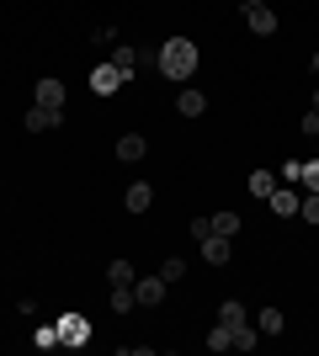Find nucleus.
<instances>
[{
    "mask_svg": "<svg viewBox=\"0 0 319 356\" xmlns=\"http://www.w3.org/2000/svg\"><path fill=\"white\" fill-rule=\"evenodd\" d=\"M160 74L176 80V86L192 80V74H197V43H192V38H165V43H160Z\"/></svg>",
    "mask_w": 319,
    "mask_h": 356,
    "instance_id": "1",
    "label": "nucleus"
},
{
    "mask_svg": "<svg viewBox=\"0 0 319 356\" xmlns=\"http://www.w3.org/2000/svg\"><path fill=\"white\" fill-rule=\"evenodd\" d=\"M218 325L234 330V351H256V346H261V341H256L261 330L250 325V314H245L240 298H224V303H218Z\"/></svg>",
    "mask_w": 319,
    "mask_h": 356,
    "instance_id": "2",
    "label": "nucleus"
},
{
    "mask_svg": "<svg viewBox=\"0 0 319 356\" xmlns=\"http://www.w3.org/2000/svg\"><path fill=\"white\" fill-rule=\"evenodd\" d=\"M54 325H59V346H75V351H80V346L91 341V319H85V314H75V309L59 314Z\"/></svg>",
    "mask_w": 319,
    "mask_h": 356,
    "instance_id": "3",
    "label": "nucleus"
},
{
    "mask_svg": "<svg viewBox=\"0 0 319 356\" xmlns=\"http://www.w3.org/2000/svg\"><path fill=\"white\" fill-rule=\"evenodd\" d=\"M122 86H128V74H122L112 59H106V64H96V70H91V90H96V96H117Z\"/></svg>",
    "mask_w": 319,
    "mask_h": 356,
    "instance_id": "4",
    "label": "nucleus"
},
{
    "mask_svg": "<svg viewBox=\"0 0 319 356\" xmlns=\"http://www.w3.org/2000/svg\"><path fill=\"white\" fill-rule=\"evenodd\" d=\"M298 202H304V192H293L288 181H277V192L266 197V208H272L277 218H298Z\"/></svg>",
    "mask_w": 319,
    "mask_h": 356,
    "instance_id": "5",
    "label": "nucleus"
},
{
    "mask_svg": "<svg viewBox=\"0 0 319 356\" xmlns=\"http://www.w3.org/2000/svg\"><path fill=\"white\" fill-rule=\"evenodd\" d=\"M133 298L144 309H160L165 303V277H133Z\"/></svg>",
    "mask_w": 319,
    "mask_h": 356,
    "instance_id": "6",
    "label": "nucleus"
},
{
    "mask_svg": "<svg viewBox=\"0 0 319 356\" xmlns=\"http://www.w3.org/2000/svg\"><path fill=\"white\" fill-rule=\"evenodd\" d=\"M32 102L64 112V80H54V74H48V80H38V86H32Z\"/></svg>",
    "mask_w": 319,
    "mask_h": 356,
    "instance_id": "7",
    "label": "nucleus"
},
{
    "mask_svg": "<svg viewBox=\"0 0 319 356\" xmlns=\"http://www.w3.org/2000/svg\"><path fill=\"white\" fill-rule=\"evenodd\" d=\"M144 154H149V138L144 134H117V160L122 165H138Z\"/></svg>",
    "mask_w": 319,
    "mask_h": 356,
    "instance_id": "8",
    "label": "nucleus"
},
{
    "mask_svg": "<svg viewBox=\"0 0 319 356\" xmlns=\"http://www.w3.org/2000/svg\"><path fill=\"white\" fill-rule=\"evenodd\" d=\"M122 208H128V213H149L154 208V186H149V181H133V186L122 192Z\"/></svg>",
    "mask_w": 319,
    "mask_h": 356,
    "instance_id": "9",
    "label": "nucleus"
},
{
    "mask_svg": "<svg viewBox=\"0 0 319 356\" xmlns=\"http://www.w3.org/2000/svg\"><path fill=\"white\" fill-rule=\"evenodd\" d=\"M245 27L256 32V38H272L277 32V11L272 6H250V11H245Z\"/></svg>",
    "mask_w": 319,
    "mask_h": 356,
    "instance_id": "10",
    "label": "nucleus"
},
{
    "mask_svg": "<svg viewBox=\"0 0 319 356\" xmlns=\"http://www.w3.org/2000/svg\"><path fill=\"white\" fill-rule=\"evenodd\" d=\"M59 122H64V112H54V106H38V102L27 106V128L32 134H48V128H59Z\"/></svg>",
    "mask_w": 319,
    "mask_h": 356,
    "instance_id": "11",
    "label": "nucleus"
},
{
    "mask_svg": "<svg viewBox=\"0 0 319 356\" xmlns=\"http://www.w3.org/2000/svg\"><path fill=\"white\" fill-rule=\"evenodd\" d=\"M176 112H181V118H202V112H208V96H202L197 86H186L181 96H176Z\"/></svg>",
    "mask_w": 319,
    "mask_h": 356,
    "instance_id": "12",
    "label": "nucleus"
},
{
    "mask_svg": "<svg viewBox=\"0 0 319 356\" xmlns=\"http://www.w3.org/2000/svg\"><path fill=\"white\" fill-rule=\"evenodd\" d=\"M229 255H234V250H229L224 234H208V239H202V261H208V266H229Z\"/></svg>",
    "mask_w": 319,
    "mask_h": 356,
    "instance_id": "13",
    "label": "nucleus"
},
{
    "mask_svg": "<svg viewBox=\"0 0 319 356\" xmlns=\"http://www.w3.org/2000/svg\"><path fill=\"white\" fill-rule=\"evenodd\" d=\"M112 64L133 80V74H138V48H133V43H112Z\"/></svg>",
    "mask_w": 319,
    "mask_h": 356,
    "instance_id": "14",
    "label": "nucleus"
},
{
    "mask_svg": "<svg viewBox=\"0 0 319 356\" xmlns=\"http://www.w3.org/2000/svg\"><path fill=\"white\" fill-rule=\"evenodd\" d=\"M272 192H277V170H250V197H261V202H266Z\"/></svg>",
    "mask_w": 319,
    "mask_h": 356,
    "instance_id": "15",
    "label": "nucleus"
},
{
    "mask_svg": "<svg viewBox=\"0 0 319 356\" xmlns=\"http://www.w3.org/2000/svg\"><path fill=\"white\" fill-rule=\"evenodd\" d=\"M256 330H261V335H282V330H288L282 309H261V314H256Z\"/></svg>",
    "mask_w": 319,
    "mask_h": 356,
    "instance_id": "16",
    "label": "nucleus"
},
{
    "mask_svg": "<svg viewBox=\"0 0 319 356\" xmlns=\"http://www.w3.org/2000/svg\"><path fill=\"white\" fill-rule=\"evenodd\" d=\"M106 282H112V287H133V261H122V255H117V261L106 266Z\"/></svg>",
    "mask_w": 319,
    "mask_h": 356,
    "instance_id": "17",
    "label": "nucleus"
},
{
    "mask_svg": "<svg viewBox=\"0 0 319 356\" xmlns=\"http://www.w3.org/2000/svg\"><path fill=\"white\" fill-rule=\"evenodd\" d=\"M106 303H112V314H133V309H138L133 287H112V298H106Z\"/></svg>",
    "mask_w": 319,
    "mask_h": 356,
    "instance_id": "18",
    "label": "nucleus"
},
{
    "mask_svg": "<svg viewBox=\"0 0 319 356\" xmlns=\"http://www.w3.org/2000/svg\"><path fill=\"white\" fill-rule=\"evenodd\" d=\"M208 351H234V330H229V325H213L208 330Z\"/></svg>",
    "mask_w": 319,
    "mask_h": 356,
    "instance_id": "19",
    "label": "nucleus"
},
{
    "mask_svg": "<svg viewBox=\"0 0 319 356\" xmlns=\"http://www.w3.org/2000/svg\"><path fill=\"white\" fill-rule=\"evenodd\" d=\"M213 234L234 239V234H240V213H213Z\"/></svg>",
    "mask_w": 319,
    "mask_h": 356,
    "instance_id": "20",
    "label": "nucleus"
},
{
    "mask_svg": "<svg viewBox=\"0 0 319 356\" xmlns=\"http://www.w3.org/2000/svg\"><path fill=\"white\" fill-rule=\"evenodd\" d=\"M160 277H165V282H181V277H186V261H181V255H165V261H160Z\"/></svg>",
    "mask_w": 319,
    "mask_h": 356,
    "instance_id": "21",
    "label": "nucleus"
},
{
    "mask_svg": "<svg viewBox=\"0 0 319 356\" xmlns=\"http://www.w3.org/2000/svg\"><path fill=\"white\" fill-rule=\"evenodd\" d=\"M32 346H38V351H54V346H59V325H38Z\"/></svg>",
    "mask_w": 319,
    "mask_h": 356,
    "instance_id": "22",
    "label": "nucleus"
},
{
    "mask_svg": "<svg viewBox=\"0 0 319 356\" xmlns=\"http://www.w3.org/2000/svg\"><path fill=\"white\" fill-rule=\"evenodd\" d=\"M298 218H304V223H319V192H304V202H298Z\"/></svg>",
    "mask_w": 319,
    "mask_h": 356,
    "instance_id": "23",
    "label": "nucleus"
},
{
    "mask_svg": "<svg viewBox=\"0 0 319 356\" xmlns=\"http://www.w3.org/2000/svg\"><path fill=\"white\" fill-rule=\"evenodd\" d=\"M298 134H304V138H319V112H314V106L298 118Z\"/></svg>",
    "mask_w": 319,
    "mask_h": 356,
    "instance_id": "24",
    "label": "nucleus"
},
{
    "mask_svg": "<svg viewBox=\"0 0 319 356\" xmlns=\"http://www.w3.org/2000/svg\"><path fill=\"white\" fill-rule=\"evenodd\" d=\"M213 234V213H197V218H192V239H197V245H202V239H208Z\"/></svg>",
    "mask_w": 319,
    "mask_h": 356,
    "instance_id": "25",
    "label": "nucleus"
},
{
    "mask_svg": "<svg viewBox=\"0 0 319 356\" xmlns=\"http://www.w3.org/2000/svg\"><path fill=\"white\" fill-rule=\"evenodd\" d=\"M298 181H304V192H319V160H304V176Z\"/></svg>",
    "mask_w": 319,
    "mask_h": 356,
    "instance_id": "26",
    "label": "nucleus"
},
{
    "mask_svg": "<svg viewBox=\"0 0 319 356\" xmlns=\"http://www.w3.org/2000/svg\"><path fill=\"white\" fill-rule=\"evenodd\" d=\"M298 176H304V160H288L282 170H277V181H288V186H298Z\"/></svg>",
    "mask_w": 319,
    "mask_h": 356,
    "instance_id": "27",
    "label": "nucleus"
},
{
    "mask_svg": "<svg viewBox=\"0 0 319 356\" xmlns=\"http://www.w3.org/2000/svg\"><path fill=\"white\" fill-rule=\"evenodd\" d=\"M138 70H160V43H154V48H138Z\"/></svg>",
    "mask_w": 319,
    "mask_h": 356,
    "instance_id": "28",
    "label": "nucleus"
},
{
    "mask_svg": "<svg viewBox=\"0 0 319 356\" xmlns=\"http://www.w3.org/2000/svg\"><path fill=\"white\" fill-rule=\"evenodd\" d=\"M250 6H266V0H245V11H250Z\"/></svg>",
    "mask_w": 319,
    "mask_h": 356,
    "instance_id": "29",
    "label": "nucleus"
},
{
    "mask_svg": "<svg viewBox=\"0 0 319 356\" xmlns=\"http://www.w3.org/2000/svg\"><path fill=\"white\" fill-rule=\"evenodd\" d=\"M314 112H319V86H314Z\"/></svg>",
    "mask_w": 319,
    "mask_h": 356,
    "instance_id": "30",
    "label": "nucleus"
},
{
    "mask_svg": "<svg viewBox=\"0 0 319 356\" xmlns=\"http://www.w3.org/2000/svg\"><path fill=\"white\" fill-rule=\"evenodd\" d=\"M314 74H319V54H314Z\"/></svg>",
    "mask_w": 319,
    "mask_h": 356,
    "instance_id": "31",
    "label": "nucleus"
}]
</instances>
